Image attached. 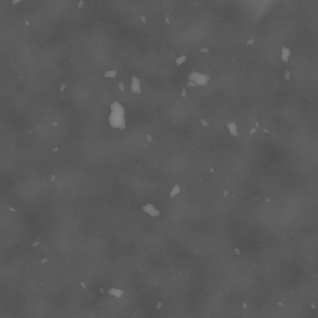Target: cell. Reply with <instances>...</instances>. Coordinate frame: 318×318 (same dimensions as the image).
Segmentation results:
<instances>
[{"label": "cell", "instance_id": "obj_1", "mask_svg": "<svg viewBox=\"0 0 318 318\" xmlns=\"http://www.w3.org/2000/svg\"><path fill=\"white\" fill-rule=\"evenodd\" d=\"M142 210L145 212V214H148L149 216H159V211L154 208V205H152V204H145L143 208H142Z\"/></svg>", "mask_w": 318, "mask_h": 318}, {"label": "cell", "instance_id": "obj_2", "mask_svg": "<svg viewBox=\"0 0 318 318\" xmlns=\"http://www.w3.org/2000/svg\"><path fill=\"white\" fill-rule=\"evenodd\" d=\"M123 291L122 290H118V288H111L109 290V295L111 296H113V297H116V298H121L122 296H123Z\"/></svg>", "mask_w": 318, "mask_h": 318}, {"label": "cell", "instance_id": "obj_3", "mask_svg": "<svg viewBox=\"0 0 318 318\" xmlns=\"http://www.w3.org/2000/svg\"><path fill=\"white\" fill-rule=\"evenodd\" d=\"M179 192H180V188H179V187H178V185H175V187H174V189H173V190H172V194H170V197H172V198H173V197H175V195H178V193H179Z\"/></svg>", "mask_w": 318, "mask_h": 318}, {"label": "cell", "instance_id": "obj_4", "mask_svg": "<svg viewBox=\"0 0 318 318\" xmlns=\"http://www.w3.org/2000/svg\"><path fill=\"white\" fill-rule=\"evenodd\" d=\"M229 128H230V131H231V133L234 134V135H236V127H235V124L234 123H231V124H229Z\"/></svg>", "mask_w": 318, "mask_h": 318}, {"label": "cell", "instance_id": "obj_5", "mask_svg": "<svg viewBox=\"0 0 318 318\" xmlns=\"http://www.w3.org/2000/svg\"><path fill=\"white\" fill-rule=\"evenodd\" d=\"M287 55H290V51H288L287 49H283V55H282L283 61H286V60H287Z\"/></svg>", "mask_w": 318, "mask_h": 318}]
</instances>
